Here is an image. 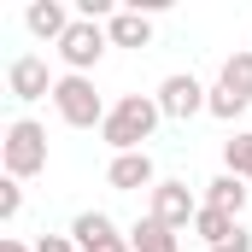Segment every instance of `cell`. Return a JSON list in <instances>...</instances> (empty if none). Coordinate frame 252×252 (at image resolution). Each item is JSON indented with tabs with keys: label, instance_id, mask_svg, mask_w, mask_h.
Instances as JSON below:
<instances>
[{
	"label": "cell",
	"instance_id": "obj_17",
	"mask_svg": "<svg viewBox=\"0 0 252 252\" xmlns=\"http://www.w3.org/2000/svg\"><path fill=\"white\" fill-rule=\"evenodd\" d=\"M205 112H211V118H223V124H235V118L247 112V100H241V94H229V88L217 82V88H211V100H205Z\"/></svg>",
	"mask_w": 252,
	"mask_h": 252
},
{
	"label": "cell",
	"instance_id": "obj_22",
	"mask_svg": "<svg viewBox=\"0 0 252 252\" xmlns=\"http://www.w3.org/2000/svg\"><path fill=\"white\" fill-rule=\"evenodd\" d=\"M247 182H252V176H247Z\"/></svg>",
	"mask_w": 252,
	"mask_h": 252
},
{
	"label": "cell",
	"instance_id": "obj_11",
	"mask_svg": "<svg viewBox=\"0 0 252 252\" xmlns=\"http://www.w3.org/2000/svg\"><path fill=\"white\" fill-rule=\"evenodd\" d=\"M106 35H112V47H153V18L141 6H129V12H118L106 24Z\"/></svg>",
	"mask_w": 252,
	"mask_h": 252
},
{
	"label": "cell",
	"instance_id": "obj_2",
	"mask_svg": "<svg viewBox=\"0 0 252 252\" xmlns=\"http://www.w3.org/2000/svg\"><path fill=\"white\" fill-rule=\"evenodd\" d=\"M0 158H6V176L12 182H30L47 170V129L35 118H12L6 124V141H0Z\"/></svg>",
	"mask_w": 252,
	"mask_h": 252
},
{
	"label": "cell",
	"instance_id": "obj_8",
	"mask_svg": "<svg viewBox=\"0 0 252 252\" xmlns=\"http://www.w3.org/2000/svg\"><path fill=\"white\" fill-rule=\"evenodd\" d=\"M70 241L82 252H129V235H118V223H112L106 211H82V217L70 223Z\"/></svg>",
	"mask_w": 252,
	"mask_h": 252
},
{
	"label": "cell",
	"instance_id": "obj_12",
	"mask_svg": "<svg viewBox=\"0 0 252 252\" xmlns=\"http://www.w3.org/2000/svg\"><path fill=\"white\" fill-rule=\"evenodd\" d=\"M247 199H252V188H247V176H217V182H205V205L211 211H229V217H241L247 211Z\"/></svg>",
	"mask_w": 252,
	"mask_h": 252
},
{
	"label": "cell",
	"instance_id": "obj_3",
	"mask_svg": "<svg viewBox=\"0 0 252 252\" xmlns=\"http://www.w3.org/2000/svg\"><path fill=\"white\" fill-rule=\"evenodd\" d=\"M53 112H59L70 129H100L112 106L100 100L94 76H70V70H64V76H59V88H53Z\"/></svg>",
	"mask_w": 252,
	"mask_h": 252
},
{
	"label": "cell",
	"instance_id": "obj_9",
	"mask_svg": "<svg viewBox=\"0 0 252 252\" xmlns=\"http://www.w3.org/2000/svg\"><path fill=\"white\" fill-rule=\"evenodd\" d=\"M106 182H112L118 193L158 188V176H153V158H147V153H118V158H112V170H106Z\"/></svg>",
	"mask_w": 252,
	"mask_h": 252
},
{
	"label": "cell",
	"instance_id": "obj_14",
	"mask_svg": "<svg viewBox=\"0 0 252 252\" xmlns=\"http://www.w3.org/2000/svg\"><path fill=\"white\" fill-rule=\"evenodd\" d=\"M217 82H223L229 94H241V100H247V106H252V53H247V47L223 59V76H217Z\"/></svg>",
	"mask_w": 252,
	"mask_h": 252
},
{
	"label": "cell",
	"instance_id": "obj_4",
	"mask_svg": "<svg viewBox=\"0 0 252 252\" xmlns=\"http://www.w3.org/2000/svg\"><path fill=\"white\" fill-rule=\"evenodd\" d=\"M112 47V35H106V24H88V18H76L70 30H64V41H59V59L70 76H88L94 64H100V53Z\"/></svg>",
	"mask_w": 252,
	"mask_h": 252
},
{
	"label": "cell",
	"instance_id": "obj_6",
	"mask_svg": "<svg viewBox=\"0 0 252 252\" xmlns=\"http://www.w3.org/2000/svg\"><path fill=\"white\" fill-rule=\"evenodd\" d=\"M53 88H59V82L47 76V59L18 53V59L6 64V94H12V100H24V106H30V100H47Z\"/></svg>",
	"mask_w": 252,
	"mask_h": 252
},
{
	"label": "cell",
	"instance_id": "obj_16",
	"mask_svg": "<svg viewBox=\"0 0 252 252\" xmlns=\"http://www.w3.org/2000/svg\"><path fill=\"white\" fill-rule=\"evenodd\" d=\"M223 164H229V176H252V135H229L223 141Z\"/></svg>",
	"mask_w": 252,
	"mask_h": 252
},
{
	"label": "cell",
	"instance_id": "obj_5",
	"mask_svg": "<svg viewBox=\"0 0 252 252\" xmlns=\"http://www.w3.org/2000/svg\"><path fill=\"white\" fill-rule=\"evenodd\" d=\"M153 100H158V112H164V118L188 124L193 112H205L211 88H199V76H182V70H176V76H164V82H158V94H153Z\"/></svg>",
	"mask_w": 252,
	"mask_h": 252
},
{
	"label": "cell",
	"instance_id": "obj_21",
	"mask_svg": "<svg viewBox=\"0 0 252 252\" xmlns=\"http://www.w3.org/2000/svg\"><path fill=\"white\" fill-rule=\"evenodd\" d=\"M0 252H35V247H24V241H12V235H6V241H0Z\"/></svg>",
	"mask_w": 252,
	"mask_h": 252
},
{
	"label": "cell",
	"instance_id": "obj_13",
	"mask_svg": "<svg viewBox=\"0 0 252 252\" xmlns=\"http://www.w3.org/2000/svg\"><path fill=\"white\" fill-rule=\"evenodd\" d=\"M129 252H182V241H176V229H164L158 217H141V223L129 229Z\"/></svg>",
	"mask_w": 252,
	"mask_h": 252
},
{
	"label": "cell",
	"instance_id": "obj_19",
	"mask_svg": "<svg viewBox=\"0 0 252 252\" xmlns=\"http://www.w3.org/2000/svg\"><path fill=\"white\" fill-rule=\"evenodd\" d=\"M211 252H252V235L241 229V223H235V229H229V235H223V241H217Z\"/></svg>",
	"mask_w": 252,
	"mask_h": 252
},
{
	"label": "cell",
	"instance_id": "obj_7",
	"mask_svg": "<svg viewBox=\"0 0 252 252\" xmlns=\"http://www.w3.org/2000/svg\"><path fill=\"white\" fill-rule=\"evenodd\" d=\"M199 205H205V199H193L188 182H158V188H153V211H147V217H158L164 229H188L193 217H199Z\"/></svg>",
	"mask_w": 252,
	"mask_h": 252
},
{
	"label": "cell",
	"instance_id": "obj_18",
	"mask_svg": "<svg viewBox=\"0 0 252 252\" xmlns=\"http://www.w3.org/2000/svg\"><path fill=\"white\" fill-rule=\"evenodd\" d=\"M18 211H24V182H12V176H6V182H0V217L12 223Z\"/></svg>",
	"mask_w": 252,
	"mask_h": 252
},
{
	"label": "cell",
	"instance_id": "obj_20",
	"mask_svg": "<svg viewBox=\"0 0 252 252\" xmlns=\"http://www.w3.org/2000/svg\"><path fill=\"white\" fill-rule=\"evenodd\" d=\"M35 252H82V247H76L70 235H41V241H35Z\"/></svg>",
	"mask_w": 252,
	"mask_h": 252
},
{
	"label": "cell",
	"instance_id": "obj_10",
	"mask_svg": "<svg viewBox=\"0 0 252 252\" xmlns=\"http://www.w3.org/2000/svg\"><path fill=\"white\" fill-rule=\"evenodd\" d=\"M24 24H30V35H41V41H53V47H59V41H64V30H70L76 18L64 12L59 0H30V12H24Z\"/></svg>",
	"mask_w": 252,
	"mask_h": 252
},
{
	"label": "cell",
	"instance_id": "obj_15",
	"mask_svg": "<svg viewBox=\"0 0 252 252\" xmlns=\"http://www.w3.org/2000/svg\"><path fill=\"white\" fill-rule=\"evenodd\" d=\"M235 223H241V217H229V211H211V205H199V217H193V235H199L205 247H217V241H223V235H229Z\"/></svg>",
	"mask_w": 252,
	"mask_h": 252
},
{
	"label": "cell",
	"instance_id": "obj_1",
	"mask_svg": "<svg viewBox=\"0 0 252 252\" xmlns=\"http://www.w3.org/2000/svg\"><path fill=\"white\" fill-rule=\"evenodd\" d=\"M158 100L153 94H124L112 112H106V124H100V135H106V147L112 153H147L141 141H153V129H158Z\"/></svg>",
	"mask_w": 252,
	"mask_h": 252
}]
</instances>
